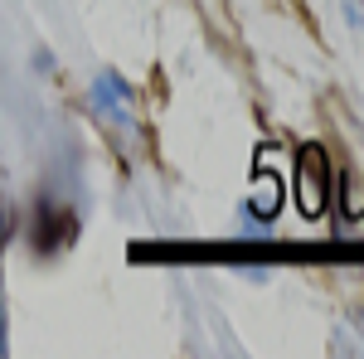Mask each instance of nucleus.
Wrapping results in <instances>:
<instances>
[{"mask_svg": "<svg viewBox=\"0 0 364 359\" xmlns=\"http://www.w3.org/2000/svg\"><path fill=\"white\" fill-rule=\"evenodd\" d=\"M331 185H336V170L326 161V151L321 146H301V156H296V199H301V214L306 219H321L326 214Z\"/></svg>", "mask_w": 364, "mask_h": 359, "instance_id": "f257e3e1", "label": "nucleus"}, {"mask_svg": "<svg viewBox=\"0 0 364 359\" xmlns=\"http://www.w3.org/2000/svg\"><path fill=\"white\" fill-rule=\"evenodd\" d=\"M92 107L102 117H112L117 127H132V87L122 83L117 73H97L92 83Z\"/></svg>", "mask_w": 364, "mask_h": 359, "instance_id": "f03ea898", "label": "nucleus"}, {"mask_svg": "<svg viewBox=\"0 0 364 359\" xmlns=\"http://www.w3.org/2000/svg\"><path fill=\"white\" fill-rule=\"evenodd\" d=\"M277 204H282V185H277V175H257V194H252V204H248V214H257L262 209V219H272L277 214Z\"/></svg>", "mask_w": 364, "mask_h": 359, "instance_id": "7ed1b4c3", "label": "nucleus"}, {"mask_svg": "<svg viewBox=\"0 0 364 359\" xmlns=\"http://www.w3.org/2000/svg\"><path fill=\"white\" fill-rule=\"evenodd\" d=\"M340 5H345V20L364 34V0H340Z\"/></svg>", "mask_w": 364, "mask_h": 359, "instance_id": "20e7f679", "label": "nucleus"}, {"mask_svg": "<svg viewBox=\"0 0 364 359\" xmlns=\"http://www.w3.org/2000/svg\"><path fill=\"white\" fill-rule=\"evenodd\" d=\"M0 355H5V311H0Z\"/></svg>", "mask_w": 364, "mask_h": 359, "instance_id": "39448f33", "label": "nucleus"}, {"mask_svg": "<svg viewBox=\"0 0 364 359\" xmlns=\"http://www.w3.org/2000/svg\"><path fill=\"white\" fill-rule=\"evenodd\" d=\"M0 243H5V214H0Z\"/></svg>", "mask_w": 364, "mask_h": 359, "instance_id": "423d86ee", "label": "nucleus"}]
</instances>
